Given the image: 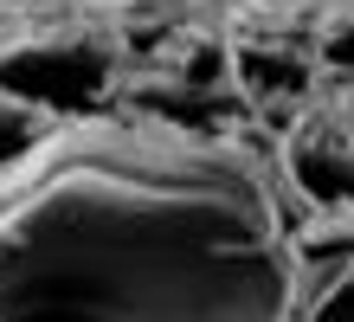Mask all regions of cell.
<instances>
[{
    "instance_id": "cell-1",
    "label": "cell",
    "mask_w": 354,
    "mask_h": 322,
    "mask_svg": "<svg viewBox=\"0 0 354 322\" xmlns=\"http://www.w3.org/2000/svg\"><path fill=\"white\" fill-rule=\"evenodd\" d=\"M297 220L225 129L52 123L0 168V322H290Z\"/></svg>"
},
{
    "instance_id": "cell-2",
    "label": "cell",
    "mask_w": 354,
    "mask_h": 322,
    "mask_svg": "<svg viewBox=\"0 0 354 322\" xmlns=\"http://www.w3.org/2000/svg\"><path fill=\"white\" fill-rule=\"evenodd\" d=\"M0 97L32 103L52 123L103 116L122 97V58L110 39L58 26V33H19L0 46Z\"/></svg>"
},
{
    "instance_id": "cell-3",
    "label": "cell",
    "mask_w": 354,
    "mask_h": 322,
    "mask_svg": "<svg viewBox=\"0 0 354 322\" xmlns=\"http://www.w3.org/2000/svg\"><path fill=\"white\" fill-rule=\"evenodd\" d=\"M290 322H354V206L297 220V303Z\"/></svg>"
},
{
    "instance_id": "cell-4",
    "label": "cell",
    "mask_w": 354,
    "mask_h": 322,
    "mask_svg": "<svg viewBox=\"0 0 354 322\" xmlns=\"http://www.w3.org/2000/svg\"><path fill=\"white\" fill-rule=\"evenodd\" d=\"M277 181L303 193L309 213H348L354 206V142L342 123H297L277 148Z\"/></svg>"
},
{
    "instance_id": "cell-5",
    "label": "cell",
    "mask_w": 354,
    "mask_h": 322,
    "mask_svg": "<svg viewBox=\"0 0 354 322\" xmlns=\"http://www.w3.org/2000/svg\"><path fill=\"white\" fill-rule=\"evenodd\" d=\"M232 78L245 84L252 103H297V97L316 91V64L303 52H283V46H239Z\"/></svg>"
},
{
    "instance_id": "cell-6",
    "label": "cell",
    "mask_w": 354,
    "mask_h": 322,
    "mask_svg": "<svg viewBox=\"0 0 354 322\" xmlns=\"http://www.w3.org/2000/svg\"><path fill=\"white\" fill-rule=\"evenodd\" d=\"M46 129H52V116H39L32 103H19V97H0V168H13Z\"/></svg>"
},
{
    "instance_id": "cell-7",
    "label": "cell",
    "mask_w": 354,
    "mask_h": 322,
    "mask_svg": "<svg viewBox=\"0 0 354 322\" xmlns=\"http://www.w3.org/2000/svg\"><path fill=\"white\" fill-rule=\"evenodd\" d=\"M335 123H342V136H348V142H354V91H348V97H342V116H335Z\"/></svg>"
}]
</instances>
